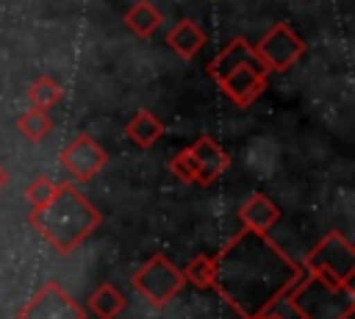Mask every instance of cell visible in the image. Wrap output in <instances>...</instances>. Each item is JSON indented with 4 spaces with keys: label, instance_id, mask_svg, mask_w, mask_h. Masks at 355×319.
<instances>
[{
    "label": "cell",
    "instance_id": "6da1fadb",
    "mask_svg": "<svg viewBox=\"0 0 355 319\" xmlns=\"http://www.w3.org/2000/svg\"><path fill=\"white\" fill-rule=\"evenodd\" d=\"M214 291L241 316L269 313L302 277V266L288 258L266 233L241 227L216 255Z\"/></svg>",
    "mask_w": 355,
    "mask_h": 319
},
{
    "label": "cell",
    "instance_id": "7a4b0ae2",
    "mask_svg": "<svg viewBox=\"0 0 355 319\" xmlns=\"http://www.w3.org/2000/svg\"><path fill=\"white\" fill-rule=\"evenodd\" d=\"M28 222L36 227L39 236H44V241L55 252L69 255L80 241H86L100 227L103 214L72 183H58L50 202L31 208Z\"/></svg>",
    "mask_w": 355,
    "mask_h": 319
},
{
    "label": "cell",
    "instance_id": "3957f363",
    "mask_svg": "<svg viewBox=\"0 0 355 319\" xmlns=\"http://www.w3.org/2000/svg\"><path fill=\"white\" fill-rule=\"evenodd\" d=\"M208 75L219 86V92L239 108H250L263 92H266V78L269 69L258 58L252 42L244 36L230 39L211 61H208Z\"/></svg>",
    "mask_w": 355,
    "mask_h": 319
},
{
    "label": "cell",
    "instance_id": "277c9868",
    "mask_svg": "<svg viewBox=\"0 0 355 319\" xmlns=\"http://www.w3.org/2000/svg\"><path fill=\"white\" fill-rule=\"evenodd\" d=\"M286 300L300 319H349L355 311L352 286H338L308 272H302L300 283L286 294Z\"/></svg>",
    "mask_w": 355,
    "mask_h": 319
},
{
    "label": "cell",
    "instance_id": "5b68a950",
    "mask_svg": "<svg viewBox=\"0 0 355 319\" xmlns=\"http://www.w3.org/2000/svg\"><path fill=\"white\" fill-rule=\"evenodd\" d=\"M302 272L319 275L338 286H352L355 280V247L341 230L324 233L305 255Z\"/></svg>",
    "mask_w": 355,
    "mask_h": 319
},
{
    "label": "cell",
    "instance_id": "8992f818",
    "mask_svg": "<svg viewBox=\"0 0 355 319\" xmlns=\"http://www.w3.org/2000/svg\"><path fill=\"white\" fill-rule=\"evenodd\" d=\"M183 272L164 255L155 252L150 255L133 275H130V286L153 305V308H164L180 288H183Z\"/></svg>",
    "mask_w": 355,
    "mask_h": 319
},
{
    "label": "cell",
    "instance_id": "52a82bcc",
    "mask_svg": "<svg viewBox=\"0 0 355 319\" xmlns=\"http://www.w3.org/2000/svg\"><path fill=\"white\" fill-rule=\"evenodd\" d=\"M252 47L269 72H286L305 55V39L288 22L272 25V31L263 33Z\"/></svg>",
    "mask_w": 355,
    "mask_h": 319
},
{
    "label": "cell",
    "instance_id": "ba28073f",
    "mask_svg": "<svg viewBox=\"0 0 355 319\" xmlns=\"http://www.w3.org/2000/svg\"><path fill=\"white\" fill-rule=\"evenodd\" d=\"M17 319H86V308L61 283L50 280L17 311Z\"/></svg>",
    "mask_w": 355,
    "mask_h": 319
},
{
    "label": "cell",
    "instance_id": "9c48e42d",
    "mask_svg": "<svg viewBox=\"0 0 355 319\" xmlns=\"http://www.w3.org/2000/svg\"><path fill=\"white\" fill-rule=\"evenodd\" d=\"M61 166L75 178V180H92L105 164H108V153L89 136V133H78L58 155Z\"/></svg>",
    "mask_w": 355,
    "mask_h": 319
},
{
    "label": "cell",
    "instance_id": "30bf717a",
    "mask_svg": "<svg viewBox=\"0 0 355 319\" xmlns=\"http://www.w3.org/2000/svg\"><path fill=\"white\" fill-rule=\"evenodd\" d=\"M186 150H189V155H191V161H194V172H197V183H200V186H211L214 180H219V178L230 169V155H227V150H222L211 136L194 139Z\"/></svg>",
    "mask_w": 355,
    "mask_h": 319
},
{
    "label": "cell",
    "instance_id": "8fae6325",
    "mask_svg": "<svg viewBox=\"0 0 355 319\" xmlns=\"http://www.w3.org/2000/svg\"><path fill=\"white\" fill-rule=\"evenodd\" d=\"M239 219L247 230H255V233H269V227L277 225L280 219V208L272 197H266L263 191H252L241 208H239Z\"/></svg>",
    "mask_w": 355,
    "mask_h": 319
},
{
    "label": "cell",
    "instance_id": "7c38bea8",
    "mask_svg": "<svg viewBox=\"0 0 355 319\" xmlns=\"http://www.w3.org/2000/svg\"><path fill=\"white\" fill-rule=\"evenodd\" d=\"M164 42H166V47L178 55V58H183V61H189V58H194L202 47H205V42H208V33L194 22V19H189V17H183V19H178L169 31H166V36H164Z\"/></svg>",
    "mask_w": 355,
    "mask_h": 319
},
{
    "label": "cell",
    "instance_id": "4fadbf2b",
    "mask_svg": "<svg viewBox=\"0 0 355 319\" xmlns=\"http://www.w3.org/2000/svg\"><path fill=\"white\" fill-rule=\"evenodd\" d=\"M166 133V125L147 108H139L128 122H125V136L139 147V150H150L161 136Z\"/></svg>",
    "mask_w": 355,
    "mask_h": 319
},
{
    "label": "cell",
    "instance_id": "5bb4252c",
    "mask_svg": "<svg viewBox=\"0 0 355 319\" xmlns=\"http://www.w3.org/2000/svg\"><path fill=\"white\" fill-rule=\"evenodd\" d=\"M122 22H125V28H128L133 36L147 39V36H153V33L164 25V14H161V8H158L155 3H150V0H136V3L128 6V11L122 14Z\"/></svg>",
    "mask_w": 355,
    "mask_h": 319
},
{
    "label": "cell",
    "instance_id": "9a60e30c",
    "mask_svg": "<svg viewBox=\"0 0 355 319\" xmlns=\"http://www.w3.org/2000/svg\"><path fill=\"white\" fill-rule=\"evenodd\" d=\"M125 308H128V300H125V294L114 283H100L89 294V311L97 319H116Z\"/></svg>",
    "mask_w": 355,
    "mask_h": 319
},
{
    "label": "cell",
    "instance_id": "2e32d148",
    "mask_svg": "<svg viewBox=\"0 0 355 319\" xmlns=\"http://www.w3.org/2000/svg\"><path fill=\"white\" fill-rule=\"evenodd\" d=\"M17 130L28 139V141H42L44 136L53 133V117L50 111H42V108H28L17 117Z\"/></svg>",
    "mask_w": 355,
    "mask_h": 319
},
{
    "label": "cell",
    "instance_id": "e0dca14e",
    "mask_svg": "<svg viewBox=\"0 0 355 319\" xmlns=\"http://www.w3.org/2000/svg\"><path fill=\"white\" fill-rule=\"evenodd\" d=\"M64 97V89L50 78V75H39L31 86H28V100H31V108H42V111H50L53 105H58Z\"/></svg>",
    "mask_w": 355,
    "mask_h": 319
},
{
    "label": "cell",
    "instance_id": "ac0fdd59",
    "mask_svg": "<svg viewBox=\"0 0 355 319\" xmlns=\"http://www.w3.org/2000/svg\"><path fill=\"white\" fill-rule=\"evenodd\" d=\"M183 280L197 286V288H214V272H216V261L214 255H194L183 269Z\"/></svg>",
    "mask_w": 355,
    "mask_h": 319
},
{
    "label": "cell",
    "instance_id": "d6986e66",
    "mask_svg": "<svg viewBox=\"0 0 355 319\" xmlns=\"http://www.w3.org/2000/svg\"><path fill=\"white\" fill-rule=\"evenodd\" d=\"M55 189H58V183H55L53 178L39 175V178H33V183L25 189V200L31 202V208H39V205L50 202V197L55 194Z\"/></svg>",
    "mask_w": 355,
    "mask_h": 319
},
{
    "label": "cell",
    "instance_id": "ffe728a7",
    "mask_svg": "<svg viewBox=\"0 0 355 319\" xmlns=\"http://www.w3.org/2000/svg\"><path fill=\"white\" fill-rule=\"evenodd\" d=\"M169 172L180 180V183H197V172H194V161L189 155V150L183 147L178 155H172L169 161Z\"/></svg>",
    "mask_w": 355,
    "mask_h": 319
},
{
    "label": "cell",
    "instance_id": "44dd1931",
    "mask_svg": "<svg viewBox=\"0 0 355 319\" xmlns=\"http://www.w3.org/2000/svg\"><path fill=\"white\" fill-rule=\"evenodd\" d=\"M8 180H11V178H8V169H6L3 164H0V191H3L6 186H8Z\"/></svg>",
    "mask_w": 355,
    "mask_h": 319
},
{
    "label": "cell",
    "instance_id": "7402d4cb",
    "mask_svg": "<svg viewBox=\"0 0 355 319\" xmlns=\"http://www.w3.org/2000/svg\"><path fill=\"white\" fill-rule=\"evenodd\" d=\"M258 319H286V316H275V313L269 311V313H263V316H258Z\"/></svg>",
    "mask_w": 355,
    "mask_h": 319
}]
</instances>
